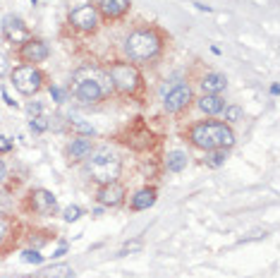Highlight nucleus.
<instances>
[{
  "label": "nucleus",
  "instance_id": "nucleus-17",
  "mask_svg": "<svg viewBox=\"0 0 280 278\" xmlns=\"http://www.w3.org/2000/svg\"><path fill=\"white\" fill-rule=\"evenodd\" d=\"M199 86H201V91H204V94H223V91L227 89V77L211 70V72L201 75Z\"/></svg>",
  "mask_w": 280,
  "mask_h": 278
},
{
  "label": "nucleus",
  "instance_id": "nucleus-6",
  "mask_svg": "<svg viewBox=\"0 0 280 278\" xmlns=\"http://www.w3.org/2000/svg\"><path fill=\"white\" fill-rule=\"evenodd\" d=\"M10 82L22 96H36L48 86V77L39 65H15L10 70Z\"/></svg>",
  "mask_w": 280,
  "mask_h": 278
},
{
  "label": "nucleus",
  "instance_id": "nucleus-25",
  "mask_svg": "<svg viewBox=\"0 0 280 278\" xmlns=\"http://www.w3.org/2000/svg\"><path fill=\"white\" fill-rule=\"evenodd\" d=\"M22 261H24V264H41L43 254L36 252V249H27V252H22Z\"/></svg>",
  "mask_w": 280,
  "mask_h": 278
},
{
  "label": "nucleus",
  "instance_id": "nucleus-3",
  "mask_svg": "<svg viewBox=\"0 0 280 278\" xmlns=\"http://www.w3.org/2000/svg\"><path fill=\"white\" fill-rule=\"evenodd\" d=\"M84 171L89 180L96 185H106V182H115L122 173V159H120L110 147H94L84 161Z\"/></svg>",
  "mask_w": 280,
  "mask_h": 278
},
{
  "label": "nucleus",
  "instance_id": "nucleus-22",
  "mask_svg": "<svg viewBox=\"0 0 280 278\" xmlns=\"http://www.w3.org/2000/svg\"><path fill=\"white\" fill-rule=\"evenodd\" d=\"M29 129H32L34 134H43V132L48 129V120L43 118V115H32V120H29Z\"/></svg>",
  "mask_w": 280,
  "mask_h": 278
},
{
  "label": "nucleus",
  "instance_id": "nucleus-20",
  "mask_svg": "<svg viewBox=\"0 0 280 278\" xmlns=\"http://www.w3.org/2000/svg\"><path fill=\"white\" fill-rule=\"evenodd\" d=\"M223 115H225V120H223V122H227V125H235V122H239V120H244V108L237 106V103H230V106L223 108Z\"/></svg>",
  "mask_w": 280,
  "mask_h": 278
},
{
  "label": "nucleus",
  "instance_id": "nucleus-29",
  "mask_svg": "<svg viewBox=\"0 0 280 278\" xmlns=\"http://www.w3.org/2000/svg\"><path fill=\"white\" fill-rule=\"evenodd\" d=\"M10 147H12V144L8 142V137H0V151H8Z\"/></svg>",
  "mask_w": 280,
  "mask_h": 278
},
{
  "label": "nucleus",
  "instance_id": "nucleus-28",
  "mask_svg": "<svg viewBox=\"0 0 280 278\" xmlns=\"http://www.w3.org/2000/svg\"><path fill=\"white\" fill-rule=\"evenodd\" d=\"M5 178H8V166H5V161L0 159V185L5 182Z\"/></svg>",
  "mask_w": 280,
  "mask_h": 278
},
{
  "label": "nucleus",
  "instance_id": "nucleus-1",
  "mask_svg": "<svg viewBox=\"0 0 280 278\" xmlns=\"http://www.w3.org/2000/svg\"><path fill=\"white\" fill-rule=\"evenodd\" d=\"M184 139L199 151H213V149H232L237 142V134L232 125H227L223 120H196L192 122Z\"/></svg>",
  "mask_w": 280,
  "mask_h": 278
},
{
  "label": "nucleus",
  "instance_id": "nucleus-12",
  "mask_svg": "<svg viewBox=\"0 0 280 278\" xmlns=\"http://www.w3.org/2000/svg\"><path fill=\"white\" fill-rule=\"evenodd\" d=\"M96 10L101 22H120L132 10V0H98Z\"/></svg>",
  "mask_w": 280,
  "mask_h": 278
},
{
  "label": "nucleus",
  "instance_id": "nucleus-11",
  "mask_svg": "<svg viewBox=\"0 0 280 278\" xmlns=\"http://www.w3.org/2000/svg\"><path fill=\"white\" fill-rule=\"evenodd\" d=\"M125 199H127V190H125V185H122L120 180L98 185L96 202L101 204V206H106V209H118V206L125 204Z\"/></svg>",
  "mask_w": 280,
  "mask_h": 278
},
{
  "label": "nucleus",
  "instance_id": "nucleus-24",
  "mask_svg": "<svg viewBox=\"0 0 280 278\" xmlns=\"http://www.w3.org/2000/svg\"><path fill=\"white\" fill-rule=\"evenodd\" d=\"M82 214H84V211H82V206H67V209H65L63 211V218L65 221H67V223H72V221H79V218H82Z\"/></svg>",
  "mask_w": 280,
  "mask_h": 278
},
{
  "label": "nucleus",
  "instance_id": "nucleus-19",
  "mask_svg": "<svg viewBox=\"0 0 280 278\" xmlns=\"http://www.w3.org/2000/svg\"><path fill=\"white\" fill-rule=\"evenodd\" d=\"M187 163H189V156L180 149L168 151V156H165V168H168V173H182L187 168Z\"/></svg>",
  "mask_w": 280,
  "mask_h": 278
},
{
  "label": "nucleus",
  "instance_id": "nucleus-8",
  "mask_svg": "<svg viewBox=\"0 0 280 278\" xmlns=\"http://www.w3.org/2000/svg\"><path fill=\"white\" fill-rule=\"evenodd\" d=\"M67 24L79 34H96L98 27H101V17H98L96 5L86 3V5H79L75 10H70L67 15Z\"/></svg>",
  "mask_w": 280,
  "mask_h": 278
},
{
  "label": "nucleus",
  "instance_id": "nucleus-30",
  "mask_svg": "<svg viewBox=\"0 0 280 278\" xmlns=\"http://www.w3.org/2000/svg\"><path fill=\"white\" fill-rule=\"evenodd\" d=\"M32 3H36V0H32Z\"/></svg>",
  "mask_w": 280,
  "mask_h": 278
},
{
  "label": "nucleus",
  "instance_id": "nucleus-16",
  "mask_svg": "<svg viewBox=\"0 0 280 278\" xmlns=\"http://www.w3.org/2000/svg\"><path fill=\"white\" fill-rule=\"evenodd\" d=\"M196 106H199V110H201L204 115L213 118V115H220V113H223V108H225L227 103L220 94H201V96L196 98Z\"/></svg>",
  "mask_w": 280,
  "mask_h": 278
},
{
  "label": "nucleus",
  "instance_id": "nucleus-13",
  "mask_svg": "<svg viewBox=\"0 0 280 278\" xmlns=\"http://www.w3.org/2000/svg\"><path fill=\"white\" fill-rule=\"evenodd\" d=\"M94 139L91 137H72L67 142V147H65V161L70 163V166H75V163H84L89 159V154L94 151Z\"/></svg>",
  "mask_w": 280,
  "mask_h": 278
},
{
  "label": "nucleus",
  "instance_id": "nucleus-23",
  "mask_svg": "<svg viewBox=\"0 0 280 278\" xmlns=\"http://www.w3.org/2000/svg\"><path fill=\"white\" fill-rule=\"evenodd\" d=\"M70 127L79 132L77 137H94V127L86 125V122H82V120H70Z\"/></svg>",
  "mask_w": 280,
  "mask_h": 278
},
{
  "label": "nucleus",
  "instance_id": "nucleus-9",
  "mask_svg": "<svg viewBox=\"0 0 280 278\" xmlns=\"http://www.w3.org/2000/svg\"><path fill=\"white\" fill-rule=\"evenodd\" d=\"M48 55H51V48H48V43L43 41V39H27L24 43L17 46V60L22 65H41L48 60Z\"/></svg>",
  "mask_w": 280,
  "mask_h": 278
},
{
  "label": "nucleus",
  "instance_id": "nucleus-10",
  "mask_svg": "<svg viewBox=\"0 0 280 278\" xmlns=\"http://www.w3.org/2000/svg\"><path fill=\"white\" fill-rule=\"evenodd\" d=\"M194 101V91L192 86L187 84V82H180V84H175L165 94L163 98V108H165V113H170V115H180L182 110L189 108V103Z\"/></svg>",
  "mask_w": 280,
  "mask_h": 278
},
{
  "label": "nucleus",
  "instance_id": "nucleus-5",
  "mask_svg": "<svg viewBox=\"0 0 280 278\" xmlns=\"http://www.w3.org/2000/svg\"><path fill=\"white\" fill-rule=\"evenodd\" d=\"M108 91H110L108 77L94 75V72H89V70H79V72H77L72 94H75V98L79 103H84V106H96V103H101V101L108 96Z\"/></svg>",
  "mask_w": 280,
  "mask_h": 278
},
{
  "label": "nucleus",
  "instance_id": "nucleus-21",
  "mask_svg": "<svg viewBox=\"0 0 280 278\" xmlns=\"http://www.w3.org/2000/svg\"><path fill=\"white\" fill-rule=\"evenodd\" d=\"M206 163L211 166V168H220L223 163L227 161V149H213V151H206Z\"/></svg>",
  "mask_w": 280,
  "mask_h": 278
},
{
  "label": "nucleus",
  "instance_id": "nucleus-18",
  "mask_svg": "<svg viewBox=\"0 0 280 278\" xmlns=\"http://www.w3.org/2000/svg\"><path fill=\"white\" fill-rule=\"evenodd\" d=\"M75 268L65 261H58V264H51V266H43L34 278H75Z\"/></svg>",
  "mask_w": 280,
  "mask_h": 278
},
{
  "label": "nucleus",
  "instance_id": "nucleus-7",
  "mask_svg": "<svg viewBox=\"0 0 280 278\" xmlns=\"http://www.w3.org/2000/svg\"><path fill=\"white\" fill-rule=\"evenodd\" d=\"M24 211L32 216H41V218H51L58 214V197L51 190L43 187H34L24 197Z\"/></svg>",
  "mask_w": 280,
  "mask_h": 278
},
{
  "label": "nucleus",
  "instance_id": "nucleus-14",
  "mask_svg": "<svg viewBox=\"0 0 280 278\" xmlns=\"http://www.w3.org/2000/svg\"><path fill=\"white\" fill-rule=\"evenodd\" d=\"M3 39L8 43H24L27 39H32V32H29V27L24 24L22 17L17 15H8L5 20H3Z\"/></svg>",
  "mask_w": 280,
  "mask_h": 278
},
{
  "label": "nucleus",
  "instance_id": "nucleus-2",
  "mask_svg": "<svg viewBox=\"0 0 280 278\" xmlns=\"http://www.w3.org/2000/svg\"><path fill=\"white\" fill-rule=\"evenodd\" d=\"M163 46H165V39H163L161 29H156V27H139V29H132L125 36L122 53H125V60L141 65V63L156 60L163 53Z\"/></svg>",
  "mask_w": 280,
  "mask_h": 278
},
{
  "label": "nucleus",
  "instance_id": "nucleus-4",
  "mask_svg": "<svg viewBox=\"0 0 280 278\" xmlns=\"http://www.w3.org/2000/svg\"><path fill=\"white\" fill-rule=\"evenodd\" d=\"M106 77L110 82V89H115L120 96H141L144 94V77L139 67L129 60H113L106 67Z\"/></svg>",
  "mask_w": 280,
  "mask_h": 278
},
{
  "label": "nucleus",
  "instance_id": "nucleus-27",
  "mask_svg": "<svg viewBox=\"0 0 280 278\" xmlns=\"http://www.w3.org/2000/svg\"><path fill=\"white\" fill-rule=\"evenodd\" d=\"M48 91H51V96H53L55 103H63V91H60L58 86H48Z\"/></svg>",
  "mask_w": 280,
  "mask_h": 278
},
{
  "label": "nucleus",
  "instance_id": "nucleus-26",
  "mask_svg": "<svg viewBox=\"0 0 280 278\" xmlns=\"http://www.w3.org/2000/svg\"><path fill=\"white\" fill-rule=\"evenodd\" d=\"M8 235H10V225H8L5 218H0V247H3V242L8 240Z\"/></svg>",
  "mask_w": 280,
  "mask_h": 278
},
{
  "label": "nucleus",
  "instance_id": "nucleus-15",
  "mask_svg": "<svg viewBox=\"0 0 280 278\" xmlns=\"http://www.w3.org/2000/svg\"><path fill=\"white\" fill-rule=\"evenodd\" d=\"M156 199H158V190L153 185H146V187L137 190V192L129 197V211H134V214L149 211L151 206L156 204Z\"/></svg>",
  "mask_w": 280,
  "mask_h": 278
}]
</instances>
